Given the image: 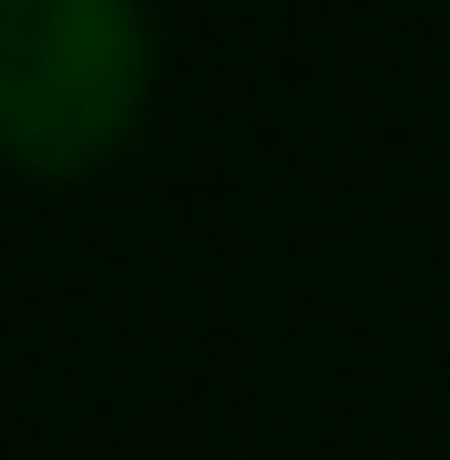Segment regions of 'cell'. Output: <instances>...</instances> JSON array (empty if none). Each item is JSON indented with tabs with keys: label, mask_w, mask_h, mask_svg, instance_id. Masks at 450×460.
Returning <instances> with one entry per match:
<instances>
[{
	"label": "cell",
	"mask_w": 450,
	"mask_h": 460,
	"mask_svg": "<svg viewBox=\"0 0 450 460\" xmlns=\"http://www.w3.org/2000/svg\"><path fill=\"white\" fill-rule=\"evenodd\" d=\"M154 93V21L134 0H0V154L83 174Z\"/></svg>",
	"instance_id": "1"
}]
</instances>
